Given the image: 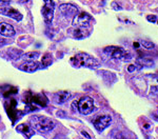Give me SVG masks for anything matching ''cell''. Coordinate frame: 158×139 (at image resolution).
Wrapping results in <instances>:
<instances>
[{
  "instance_id": "d4e9b609",
  "label": "cell",
  "mask_w": 158,
  "mask_h": 139,
  "mask_svg": "<svg viewBox=\"0 0 158 139\" xmlns=\"http://www.w3.org/2000/svg\"><path fill=\"white\" fill-rule=\"evenodd\" d=\"M144 128H146V129H149V128H150L149 123H146V125H144Z\"/></svg>"
},
{
  "instance_id": "8fae6325",
  "label": "cell",
  "mask_w": 158,
  "mask_h": 139,
  "mask_svg": "<svg viewBox=\"0 0 158 139\" xmlns=\"http://www.w3.org/2000/svg\"><path fill=\"white\" fill-rule=\"evenodd\" d=\"M71 97V93L68 91H60V92L55 93L53 96V101L57 104H62V103L67 102Z\"/></svg>"
},
{
  "instance_id": "8992f818",
  "label": "cell",
  "mask_w": 158,
  "mask_h": 139,
  "mask_svg": "<svg viewBox=\"0 0 158 139\" xmlns=\"http://www.w3.org/2000/svg\"><path fill=\"white\" fill-rule=\"evenodd\" d=\"M92 17L86 13H80L78 15H75L73 19V25L77 27H88L90 25Z\"/></svg>"
},
{
  "instance_id": "d6986e66",
  "label": "cell",
  "mask_w": 158,
  "mask_h": 139,
  "mask_svg": "<svg viewBox=\"0 0 158 139\" xmlns=\"http://www.w3.org/2000/svg\"><path fill=\"white\" fill-rule=\"evenodd\" d=\"M140 69H141V65L137 67V65H135V64H130L128 67V71L130 73H133V72H135V71H138Z\"/></svg>"
},
{
  "instance_id": "ba28073f",
  "label": "cell",
  "mask_w": 158,
  "mask_h": 139,
  "mask_svg": "<svg viewBox=\"0 0 158 139\" xmlns=\"http://www.w3.org/2000/svg\"><path fill=\"white\" fill-rule=\"evenodd\" d=\"M112 121V117L109 115H103V116H99L98 118H96L94 120V126L98 132H102L103 130H106V128L110 125Z\"/></svg>"
},
{
  "instance_id": "7c38bea8",
  "label": "cell",
  "mask_w": 158,
  "mask_h": 139,
  "mask_svg": "<svg viewBox=\"0 0 158 139\" xmlns=\"http://www.w3.org/2000/svg\"><path fill=\"white\" fill-rule=\"evenodd\" d=\"M16 131L19 133H21L22 135H24L25 137L30 138L32 137L35 134V130L31 125H25V123H21V125H18L16 126Z\"/></svg>"
},
{
  "instance_id": "6da1fadb",
  "label": "cell",
  "mask_w": 158,
  "mask_h": 139,
  "mask_svg": "<svg viewBox=\"0 0 158 139\" xmlns=\"http://www.w3.org/2000/svg\"><path fill=\"white\" fill-rule=\"evenodd\" d=\"M31 125L34 128V130L38 131L40 133H49L53 129L55 128V121L52 120L49 117H44V116L35 115L30 118Z\"/></svg>"
},
{
  "instance_id": "7402d4cb",
  "label": "cell",
  "mask_w": 158,
  "mask_h": 139,
  "mask_svg": "<svg viewBox=\"0 0 158 139\" xmlns=\"http://www.w3.org/2000/svg\"><path fill=\"white\" fill-rule=\"evenodd\" d=\"M72 107H73V110H74V111L77 110V101H74L73 104H72Z\"/></svg>"
},
{
  "instance_id": "277c9868",
  "label": "cell",
  "mask_w": 158,
  "mask_h": 139,
  "mask_svg": "<svg viewBox=\"0 0 158 139\" xmlns=\"http://www.w3.org/2000/svg\"><path fill=\"white\" fill-rule=\"evenodd\" d=\"M77 110L82 115H89L94 111V100L89 96H83L77 101Z\"/></svg>"
},
{
  "instance_id": "4fadbf2b",
  "label": "cell",
  "mask_w": 158,
  "mask_h": 139,
  "mask_svg": "<svg viewBox=\"0 0 158 139\" xmlns=\"http://www.w3.org/2000/svg\"><path fill=\"white\" fill-rule=\"evenodd\" d=\"M15 29L11 24L6 23V22H1L0 23V35H3L6 37H11L15 35Z\"/></svg>"
},
{
  "instance_id": "484cf974",
  "label": "cell",
  "mask_w": 158,
  "mask_h": 139,
  "mask_svg": "<svg viewBox=\"0 0 158 139\" xmlns=\"http://www.w3.org/2000/svg\"><path fill=\"white\" fill-rule=\"evenodd\" d=\"M157 24H158V21H157Z\"/></svg>"
},
{
  "instance_id": "5bb4252c",
  "label": "cell",
  "mask_w": 158,
  "mask_h": 139,
  "mask_svg": "<svg viewBox=\"0 0 158 139\" xmlns=\"http://www.w3.org/2000/svg\"><path fill=\"white\" fill-rule=\"evenodd\" d=\"M137 63L141 67H153L154 65V61L151 59V58H148V57H142V58H138L137 59Z\"/></svg>"
},
{
  "instance_id": "3957f363",
  "label": "cell",
  "mask_w": 158,
  "mask_h": 139,
  "mask_svg": "<svg viewBox=\"0 0 158 139\" xmlns=\"http://www.w3.org/2000/svg\"><path fill=\"white\" fill-rule=\"evenodd\" d=\"M103 52L106 54H108L109 56H111L112 58H114V59H120V60H124V61L131 59V55L129 53H126L119 47H114V45L106 47L103 50Z\"/></svg>"
},
{
  "instance_id": "2e32d148",
  "label": "cell",
  "mask_w": 158,
  "mask_h": 139,
  "mask_svg": "<svg viewBox=\"0 0 158 139\" xmlns=\"http://www.w3.org/2000/svg\"><path fill=\"white\" fill-rule=\"evenodd\" d=\"M74 36L77 38V39H82L85 36V33L83 30H81V27H79V29H76L74 31Z\"/></svg>"
},
{
  "instance_id": "7a4b0ae2",
  "label": "cell",
  "mask_w": 158,
  "mask_h": 139,
  "mask_svg": "<svg viewBox=\"0 0 158 139\" xmlns=\"http://www.w3.org/2000/svg\"><path fill=\"white\" fill-rule=\"evenodd\" d=\"M70 62L75 67H90V69H96V67H99L98 60H96L95 58L90 56L86 53H78V54H76L75 56L71 58Z\"/></svg>"
},
{
  "instance_id": "9a60e30c",
  "label": "cell",
  "mask_w": 158,
  "mask_h": 139,
  "mask_svg": "<svg viewBox=\"0 0 158 139\" xmlns=\"http://www.w3.org/2000/svg\"><path fill=\"white\" fill-rule=\"evenodd\" d=\"M39 56H40L39 52H30V53L24 54L22 58H23L24 60H27V61H33V60H36Z\"/></svg>"
},
{
  "instance_id": "ac0fdd59",
  "label": "cell",
  "mask_w": 158,
  "mask_h": 139,
  "mask_svg": "<svg viewBox=\"0 0 158 139\" xmlns=\"http://www.w3.org/2000/svg\"><path fill=\"white\" fill-rule=\"evenodd\" d=\"M140 44L142 45V47H144V49H148V50H152L153 47H155V44L153 43V42H151V41H146V40H142L141 42H140Z\"/></svg>"
},
{
  "instance_id": "e0dca14e",
  "label": "cell",
  "mask_w": 158,
  "mask_h": 139,
  "mask_svg": "<svg viewBox=\"0 0 158 139\" xmlns=\"http://www.w3.org/2000/svg\"><path fill=\"white\" fill-rule=\"evenodd\" d=\"M51 63H52V56L50 54H45L44 57L42 58V64L48 67V65H51Z\"/></svg>"
},
{
  "instance_id": "52a82bcc",
  "label": "cell",
  "mask_w": 158,
  "mask_h": 139,
  "mask_svg": "<svg viewBox=\"0 0 158 139\" xmlns=\"http://www.w3.org/2000/svg\"><path fill=\"white\" fill-rule=\"evenodd\" d=\"M0 14L10 17V18L17 20V21H20V20H22V18H23V16H22L21 13H20L19 11L13 9V7L9 6H4L0 7Z\"/></svg>"
},
{
  "instance_id": "4316f807",
  "label": "cell",
  "mask_w": 158,
  "mask_h": 139,
  "mask_svg": "<svg viewBox=\"0 0 158 139\" xmlns=\"http://www.w3.org/2000/svg\"><path fill=\"white\" fill-rule=\"evenodd\" d=\"M157 80H158V77H157Z\"/></svg>"
},
{
  "instance_id": "603a6c76",
  "label": "cell",
  "mask_w": 158,
  "mask_h": 139,
  "mask_svg": "<svg viewBox=\"0 0 158 139\" xmlns=\"http://www.w3.org/2000/svg\"><path fill=\"white\" fill-rule=\"evenodd\" d=\"M11 0H0V2L1 3H7V2H10Z\"/></svg>"
},
{
  "instance_id": "5b68a950",
  "label": "cell",
  "mask_w": 158,
  "mask_h": 139,
  "mask_svg": "<svg viewBox=\"0 0 158 139\" xmlns=\"http://www.w3.org/2000/svg\"><path fill=\"white\" fill-rule=\"evenodd\" d=\"M44 6H42V15L45 23L50 24L54 17V11H55V2L54 0H43Z\"/></svg>"
},
{
  "instance_id": "9c48e42d",
  "label": "cell",
  "mask_w": 158,
  "mask_h": 139,
  "mask_svg": "<svg viewBox=\"0 0 158 139\" xmlns=\"http://www.w3.org/2000/svg\"><path fill=\"white\" fill-rule=\"evenodd\" d=\"M59 10L61 12V14L64 15L67 17L70 16H75L76 13L78 12V7L76 6H74L72 3H62L60 4Z\"/></svg>"
},
{
  "instance_id": "cb8c5ba5",
  "label": "cell",
  "mask_w": 158,
  "mask_h": 139,
  "mask_svg": "<svg viewBox=\"0 0 158 139\" xmlns=\"http://www.w3.org/2000/svg\"><path fill=\"white\" fill-rule=\"evenodd\" d=\"M133 45H134V47H139V44L137 43V42H134V44H133Z\"/></svg>"
},
{
  "instance_id": "ffe728a7",
  "label": "cell",
  "mask_w": 158,
  "mask_h": 139,
  "mask_svg": "<svg viewBox=\"0 0 158 139\" xmlns=\"http://www.w3.org/2000/svg\"><path fill=\"white\" fill-rule=\"evenodd\" d=\"M147 19H148V21H150V22H156L157 21V18H156L155 15H149V16L147 17Z\"/></svg>"
},
{
  "instance_id": "44dd1931",
  "label": "cell",
  "mask_w": 158,
  "mask_h": 139,
  "mask_svg": "<svg viewBox=\"0 0 158 139\" xmlns=\"http://www.w3.org/2000/svg\"><path fill=\"white\" fill-rule=\"evenodd\" d=\"M81 135H82L83 137H85V138H91V136L88 135V134H86V132H85V131H82V132H81Z\"/></svg>"
},
{
  "instance_id": "30bf717a",
  "label": "cell",
  "mask_w": 158,
  "mask_h": 139,
  "mask_svg": "<svg viewBox=\"0 0 158 139\" xmlns=\"http://www.w3.org/2000/svg\"><path fill=\"white\" fill-rule=\"evenodd\" d=\"M39 67H40V63L33 60V61H25L24 63L20 64L19 70L27 73H34L37 70H39Z\"/></svg>"
}]
</instances>
